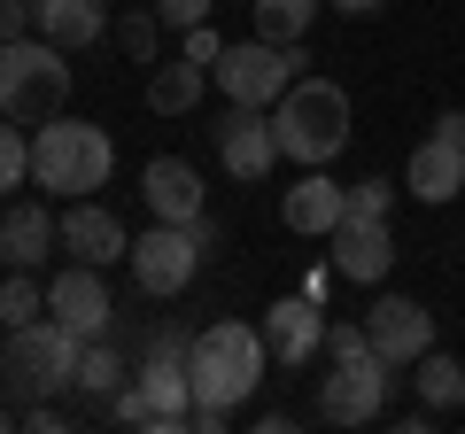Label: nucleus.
Wrapping results in <instances>:
<instances>
[{
  "instance_id": "1a4fd4ad",
  "label": "nucleus",
  "mask_w": 465,
  "mask_h": 434,
  "mask_svg": "<svg viewBox=\"0 0 465 434\" xmlns=\"http://www.w3.org/2000/svg\"><path fill=\"white\" fill-rule=\"evenodd\" d=\"M202 249H210V225H163V217H155V225L140 233V249L124 256V264H133L140 295L171 302V295H186V287H194V271H202Z\"/></svg>"
},
{
  "instance_id": "bb28decb",
  "label": "nucleus",
  "mask_w": 465,
  "mask_h": 434,
  "mask_svg": "<svg viewBox=\"0 0 465 434\" xmlns=\"http://www.w3.org/2000/svg\"><path fill=\"white\" fill-rule=\"evenodd\" d=\"M24 179H32V140L16 133V117H0V202L16 194Z\"/></svg>"
},
{
  "instance_id": "393cba45",
  "label": "nucleus",
  "mask_w": 465,
  "mask_h": 434,
  "mask_svg": "<svg viewBox=\"0 0 465 434\" xmlns=\"http://www.w3.org/2000/svg\"><path fill=\"white\" fill-rule=\"evenodd\" d=\"M39 311H47V287L24 264H8V280H0V326H24V318H39Z\"/></svg>"
},
{
  "instance_id": "c756f323",
  "label": "nucleus",
  "mask_w": 465,
  "mask_h": 434,
  "mask_svg": "<svg viewBox=\"0 0 465 434\" xmlns=\"http://www.w3.org/2000/svg\"><path fill=\"white\" fill-rule=\"evenodd\" d=\"M155 16H163V32H194V24H210V0H155Z\"/></svg>"
},
{
  "instance_id": "423d86ee",
  "label": "nucleus",
  "mask_w": 465,
  "mask_h": 434,
  "mask_svg": "<svg viewBox=\"0 0 465 434\" xmlns=\"http://www.w3.org/2000/svg\"><path fill=\"white\" fill-rule=\"evenodd\" d=\"M109 411H116V427H148V434L194 427V372H186V357L148 350V357H140V380L116 388Z\"/></svg>"
},
{
  "instance_id": "cd10ccee",
  "label": "nucleus",
  "mask_w": 465,
  "mask_h": 434,
  "mask_svg": "<svg viewBox=\"0 0 465 434\" xmlns=\"http://www.w3.org/2000/svg\"><path fill=\"white\" fill-rule=\"evenodd\" d=\"M388 210H396L388 179H365V186H349V217H381V225H388Z\"/></svg>"
},
{
  "instance_id": "7ed1b4c3",
  "label": "nucleus",
  "mask_w": 465,
  "mask_h": 434,
  "mask_svg": "<svg viewBox=\"0 0 465 434\" xmlns=\"http://www.w3.org/2000/svg\"><path fill=\"white\" fill-rule=\"evenodd\" d=\"M109 171H116V140L101 133V124H85V117H47L32 133V179L47 186V194H101L109 186Z\"/></svg>"
},
{
  "instance_id": "39448f33",
  "label": "nucleus",
  "mask_w": 465,
  "mask_h": 434,
  "mask_svg": "<svg viewBox=\"0 0 465 434\" xmlns=\"http://www.w3.org/2000/svg\"><path fill=\"white\" fill-rule=\"evenodd\" d=\"M78 350L85 341L47 311L24 318V326H8V380H16V396L24 403H54L63 388H78Z\"/></svg>"
},
{
  "instance_id": "5701e85b",
  "label": "nucleus",
  "mask_w": 465,
  "mask_h": 434,
  "mask_svg": "<svg viewBox=\"0 0 465 434\" xmlns=\"http://www.w3.org/2000/svg\"><path fill=\"white\" fill-rule=\"evenodd\" d=\"M116 388H124V357H116L109 334H94V341L78 350V396H101V403H109Z\"/></svg>"
},
{
  "instance_id": "2eb2a0df",
  "label": "nucleus",
  "mask_w": 465,
  "mask_h": 434,
  "mask_svg": "<svg viewBox=\"0 0 465 434\" xmlns=\"http://www.w3.org/2000/svg\"><path fill=\"white\" fill-rule=\"evenodd\" d=\"M140 202H148L163 225H210V217H202V171L186 163V155H155V163L140 171Z\"/></svg>"
},
{
  "instance_id": "4be33fe9",
  "label": "nucleus",
  "mask_w": 465,
  "mask_h": 434,
  "mask_svg": "<svg viewBox=\"0 0 465 434\" xmlns=\"http://www.w3.org/2000/svg\"><path fill=\"white\" fill-rule=\"evenodd\" d=\"M411 372H419V403H427V411H458V403H465V365H458V357L427 350Z\"/></svg>"
},
{
  "instance_id": "7c9ffc66",
  "label": "nucleus",
  "mask_w": 465,
  "mask_h": 434,
  "mask_svg": "<svg viewBox=\"0 0 465 434\" xmlns=\"http://www.w3.org/2000/svg\"><path fill=\"white\" fill-rule=\"evenodd\" d=\"M326 8H333V16H381L388 0H326Z\"/></svg>"
},
{
  "instance_id": "0eeeda50",
  "label": "nucleus",
  "mask_w": 465,
  "mask_h": 434,
  "mask_svg": "<svg viewBox=\"0 0 465 434\" xmlns=\"http://www.w3.org/2000/svg\"><path fill=\"white\" fill-rule=\"evenodd\" d=\"M302 70H311V54H302V39H241V47H225L217 54V94L225 101H241V109H272V101L287 94V85L302 78Z\"/></svg>"
},
{
  "instance_id": "20e7f679",
  "label": "nucleus",
  "mask_w": 465,
  "mask_h": 434,
  "mask_svg": "<svg viewBox=\"0 0 465 434\" xmlns=\"http://www.w3.org/2000/svg\"><path fill=\"white\" fill-rule=\"evenodd\" d=\"M63 101H70V54L54 39L24 32L0 47V117L47 124V117H63Z\"/></svg>"
},
{
  "instance_id": "2f4dec72",
  "label": "nucleus",
  "mask_w": 465,
  "mask_h": 434,
  "mask_svg": "<svg viewBox=\"0 0 465 434\" xmlns=\"http://www.w3.org/2000/svg\"><path fill=\"white\" fill-rule=\"evenodd\" d=\"M434 133H450V140L465 148V109H442V117H434Z\"/></svg>"
},
{
  "instance_id": "a878e982",
  "label": "nucleus",
  "mask_w": 465,
  "mask_h": 434,
  "mask_svg": "<svg viewBox=\"0 0 465 434\" xmlns=\"http://www.w3.org/2000/svg\"><path fill=\"white\" fill-rule=\"evenodd\" d=\"M116 47L133 54L140 70H155V54H163V16H140V8H124V16H116Z\"/></svg>"
},
{
  "instance_id": "b1692460",
  "label": "nucleus",
  "mask_w": 465,
  "mask_h": 434,
  "mask_svg": "<svg viewBox=\"0 0 465 434\" xmlns=\"http://www.w3.org/2000/svg\"><path fill=\"white\" fill-rule=\"evenodd\" d=\"M318 8H326V0H256L249 16H256V39H280L287 47V39H302L318 24Z\"/></svg>"
},
{
  "instance_id": "9b49d317",
  "label": "nucleus",
  "mask_w": 465,
  "mask_h": 434,
  "mask_svg": "<svg viewBox=\"0 0 465 434\" xmlns=\"http://www.w3.org/2000/svg\"><path fill=\"white\" fill-rule=\"evenodd\" d=\"M47 318H63L78 341L109 334L116 295H109V280H101V264H63V271H54V280H47Z\"/></svg>"
},
{
  "instance_id": "f257e3e1",
  "label": "nucleus",
  "mask_w": 465,
  "mask_h": 434,
  "mask_svg": "<svg viewBox=\"0 0 465 434\" xmlns=\"http://www.w3.org/2000/svg\"><path fill=\"white\" fill-rule=\"evenodd\" d=\"M264 357H272V341L256 334L249 318H217V326H202L194 350H186V372H194V403L241 411V403L264 388Z\"/></svg>"
},
{
  "instance_id": "473e14b6",
  "label": "nucleus",
  "mask_w": 465,
  "mask_h": 434,
  "mask_svg": "<svg viewBox=\"0 0 465 434\" xmlns=\"http://www.w3.org/2000/svg\"><path fill=\"white\" fill-rule=\"evenodd\" d=\"M0 47H8V16H0Z\"/></svg>"
},
{
  "instance_id": "412c9836",
  "label": "nucleus",
  "mask_w": 465,
  "mask_h": 434,
  "mask_svg": "<svg viewBox=\"0 0 465 434\" xmlns=\"http://www.w3.org/2000/svg\"><path fill=\"white\" fill-rule=\"evenodd\" d=\"M202 78H210V70L186 63V54H179V63H155V78H148V109H155V117H186V109L202 101Z\"/></svg>"
},
{
  "instance_id": "ddd939ff",
  "label": "nucleus",
  "mask_w": 465,
  "mask_h": 434,
  "mask_svg": "<svg viewBox=\"0 0 465 434\" xmlns=\"http://www.w3.org/2000/svg\"><path fill=\"white\" fill-rule=\"evenodd\" d=\"M341 217H349V186H333V163L302 171V179L280 194V225H287V233H302V241H326Z\"/></svg>"
},
{
  "instance_id": "f8f14e48",
  "label": "nucleus",
  "mask_w": 465,
  "mask_h": 434,
  "mask_svg": "<svg viewBox=\"0 0 465 434\" xmlns=\"http://www.w3.org/2000/svg\"><path fill=\"white\" fill-rule=\"evenodd\" d=\"M365 334H372V350L403 372V365H419V357L434 350V318H427V302H411V295H381L365 311Z\"/></svg>"
},
{
  "instance_id": "6ab92c4d",
  "label": "nucleus",
  "mask_w": 465,
  "mask_h": 434,
  "mask_svg": "<svg viewBox=\"0 0 465 434\" xmlns=\"http://www.w3.org/2000/svg\"><path fill=\"white\" fill-rule=\"evenodd\" d=\"M39 8V39H54L63 54H85L109 39V8L116 0H32Z\"/></svg>"
},
{
  "instance_id": "6e6552de",
  "label": "nucleus",
  "mask_w": 465,
  "mask_h": 434,
  "mask_svg": "<svg viewBox=\"0 0 465 434\" xmlns=\"http://www.w3.org/2000/svg\"><path fill=\"white\" fill-rule=\"evenodd\" d=\"M388 357L357 350V357H326V380H318V419L326 427H372L388 411Z\"/></svg>"
},
{
  "instance_id": "aec40b11",
  "label": "nucleus",
  "mask_w": 465,
  "mask_h": 434,
  "mask_svg": "<svg viewBox=\"0 0 465 434\" xmlns=\"http://www.w3.org/2000/svg\"><path fill=\"white\" fill-rule=\"evenodd\" d=\"M54 241H63V233H54V210H47V202H16V210L0 217V256L24 264V271H32Z\"/></svg>"
},
{
  "instance_id": "c85d7f7f",
  "label": "nucleus",
  "mask_w": 465,
  "mask_h": 434,
  "mask_svg": "<svg viewBox=\"0 0 465 434\" xmlns=\"http://www.w3.org/2000/svg\"><path fill=\"white\" fill-rule=\"evenodd\" d=\"M179 54H186V63H202V70H217V54H225V39H217L210 24H194V32H179Z\"/></svg>"
},
{
  "instance_id": "4468645a",
  "label": "nucleus",
  "mask_w": 465,
  "mask_h": 434,
  "mask_svg": "<svg viewBox=\"0 0 465 434\" xmlns=\"http://www.w3.org/2000/svg\"><path fill=\"white\" fill-rule=\"evenodd\" d=\"M326 241H333V271L357 287H381L396 264V225H381V217H341Z\"/></svg>"
},
{
  "instance_id": "9d476101",
  "label": "nucleus",
  "mask_w": 465,
  "mask_h": 434,
  "mask_svg": "<svg viewBox=\"0 0 465 434\" xmlns=\"http://www.w3.org/2000/svg\"><path fill=\"white\" fill-rule=\"evenodd\" d=\"M217 163H225V179H241V186H256V179H272V163H280V133H272V109H241L232 101L225 117H217Z\"/></svg>"
},
{
  "instance_id": "a211bd4d",
  "label": "nucleus",
  "mask_w": 465,
  "mask_h": 434,
  "mask_svg": "<svg viewBox=\"0 0 465 434\" xmlns=\"http://www.w3.org/2000/svg\"><path fill=\"white\" fill-rule=\"evenodd\" d=\"M403 194L434 202V210L458 202V194H465V148H458L450 133H427V140L411 148V163H403Z\"/></svg>"
},
{
  "instance_id": "dca6fc26",
  "label": "nucleus",
  "mask_w": 465,
  "mask_h": 434,
  "mask_svg": "<svg viewBox=\"0 0 465 434\" xmlns=\"http://www.w3.org/2000/svg\"><path fill=\"white\" fill-rule=\"evenodd\" d=\"M54 233H63L70 264H116V256H133V241H124V217L101 210V202H70V210L54 217Z\"/></svg>"
},
{
  "instance_id": "f704fd0d",
  "label": "nucleus",
  "mask_w": 465,
  "mask_h": 434,
  "mask_svg": "<svg viewBox=\"0 0 465 434\" xmlns=\"http://www.w3.org/2000/svg\"><path fill=\"white\" fill-rule=\"evenodd\" d=\"M0 427H8V411H0Z\"/></svg>"
},
{
  "instance_id": "f03ea898",
  "label": "nucleus",
  "mask_w": 465,
  "mask_h": 434,
  "mask_svg": "<svg viewBox=\"0 0 465 434\" xmlns=\"http://www.w3.org/2000/svg\"><path fill=\"white\" fill-rule=\"evenodd\" d=\"M272 133H280V163H333L349 148V94L333 78H295L280 101H272Z\"/></svg>"
},
{
  "instance_id": "f3484780",
  "label": "nucleus",
  "mask_w": 465,
  "mask_h": 434,
  "mask_svg": "<svg viewBox=\"0 0 465 434\" xmlns=\"http://www.w3.org/2000/svg\"><path fill=\"white\" fill-rule=\"evenodd\" d=\"M264 341H272V357H280V365H311V357L326 350V302L280 295V302L264 311Z\"/></svg>"
},
{
  "instance_id": "72a5a7b5",
  "label": "nucleus",
  "mask_w": 465,
  "mask_h": 434,
  "mask_svg": "<svg viewBox=\"0 0 465 434\" xmlns=\"http://www.w3.org/2000/svg\"><path fill=\"white\" fill-rule=\"evenodd\" d=\"M116 8H133V0H116Z\"/></svg>"
}]
</instances>
